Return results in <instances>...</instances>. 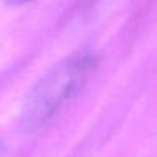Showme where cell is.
Listing matches in <instances>:
<instances>
[{
    "label": "cell",
    "instance_id": "6da1fadb",
    "mask_svg": "<svg viewBox=\"0 0 157 157\" xmlns=\"http://www.w3.org/2000/svg\"><path fill=\"white\" fill-rule=\"evenodd\" d=\"M97 57L93 54L72 56L62 60L49 69L33 86L26 96L20 125L25 131H34L43 126L65 102L72 99L97 69Z\"/></svg>",
    "mask_w": 157,
    "mask_h": 157
},
{
    "label": "cell",
    "instance_id": "7a4b0ae2",
    "mask_svg": "<svg viewBox=\"0 0 157 157\" xmlns=\"http://www.w3.org/2000/svg\"><path fill=\"white\" fill-rule=\"evenodd\" d=\"M5 2L10 3V5H23V3L31 2V0H5Z\"/></svg>",
    "mask_w": 157,
    "mask_h": 157
}]
</instances>
